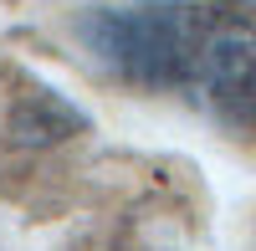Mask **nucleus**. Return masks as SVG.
<instances>
[{
  "label": "nucleus",
  "mask_w": 256,
  "mask_h": 251,
  "mask_svg": "<svg viewBox=\"0 0 256 251\" xmlns=\"http://www.w3.org/2000/svg\"><path fill=\"white\" fill-rule=\"evenodd\" d=\"M10 128H16V138H20V144H52V138L77 134V128H82V113H77V108H67V102H62L52 88H36V92L16 108Z\"/></svg>",
  "instance_id": "nucleus-3"
},
{
  "label": "nucleus",
  "mask_w": 256,
  "mask_h": 251,
  "mask_svg": "<svg viewBox=\"0 0 256 251\" xmlns=\"http://www.w3.org/2000/svg\"><path fill=\"white\" fill-rule=\"evenodd\" d=\"M210 10L205 0H128L88 10L77 31L113 77L148 92H190Z\"/></svg>",
  "instance_id": "nucleus-1"
},
{
  "label": "nucleus",
  "mask_w": 256,
  "mask_h": 251,
  "mask_svg": "<svg viewBox=\"0 0 256 251\" xmlns=\"http://www.w3.org/2000/svg\"><path fill=\"white\" fill-rule=\"evenodd\" d=\"M190 98L205 102L226 123H251L256 118V20L241 10L216 6L210 26L195 56Z\"/></svg>",
  "instance_id": "nucleus-2"
}]
</instances>
